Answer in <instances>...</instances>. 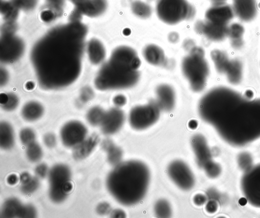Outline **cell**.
I'll list each match as a JSON object with an SVG mask.
<instances>
[{
    "instance_id": "6da1fadb",
    "label": "cell",
    "mask_w": 260,
    "mask_h": 218,
    "mask_svg": "<svg viewBox=\"0 0 260 218\" xmlns=\"http://www.w3.org/2000/svg\"><path fill=\"white\" fill-rule=\"evenodd\" d=\"M87 29L78 21L52 28L33 47L31 60L40 86L66 87L79 77Z\"/></svg>"
},
{
    "instance_id": "7a4b0ae2",
    "label": "cell",
    "mask_w": 260,
    "mask_h": 218,
    "mask_svg": "<svg viewBox=\"0 0 260 218\" xmlns=\"http://www.w3.org/2000/svg\"><path fill=\"white\" fill-rule=\"evenodd\" d=\"M198 111L201 118L231 145L243 146L260 138V98L219 86L203 96Z\"/></svg>"
},
{
    "instance_id": "3957f363",
    "label": "cell",
    "mask_w": 260,
    "mask_h": 218,
    "mask_svg": "<svg viewBox=\"0 0 260 218\" xmlns=\"http://www.w3.org/2000/svg\"><path fill=\"white\" fill-rule=\"evenodd\" d=\"M150 172L143 163L130 160L120 163L110 172L106 180L107 189L122 205L139 202L145 196L150 181Z\"/></svg>"
},
{
    "instance_id": "277c9868",
    "label": "cell",
    "mask_w": 260,
    "mask_h": 218,
    "mask_svg": "<svg viewBox=\"0 0 260 218\" xmlns=\"http://www.w3.org/2000/svg\"><path fill=\"white\" fill-rule=\"evenodd\" d=\"M140 73L126 64L111 55L101 68L94 81L100 90L129 88L139 81Z\"/></svg>"
},
{
    "instance_id": "5b68a950",
    "label": "cell",
    "mask_w": 260,
    "mask_h": 218,
    "mask_svg": "<svg viewBox=\"0 0 260 218\" xmlns=\"http://www.w3.org/2000/svg\"><path fill=\"white\" fill-rule=\"evenodd\" d=\"M189 51L182 60V70L192 90L199 92L206 86L209 68L202 48L194 45Z\"/></svg>"
},
{
    "instance_id": "8992f818",
    "label": "cell",
    "mask_w": 260,
    "mask_h": 218,
    "mask_svg": "<svg viewBox=\"0 0 260 218\" xmlns=\"http://www.w3.org/2000/svg\"><path fill=\"white\" fill-rule=\"evenodd\" d=\"M156 12L158 17L168 24H175L189 19L195 10L186 0H157Z\"/></svg>"
},
{
    "instance_id": "52a82bcc",
    "label": "cell",
    "mask_w": 260,
    "mask_h": 218,
    "mask_svg": "<svg viewBox=\"0 0 260 218\" xmlns=\"http://www.w3.org/2000/svg\"><path fill=\"white\" fill-rule=\"evenodd\" d=\"M160 108L155 102L134 107L129 114L131 127L137 130L149 128L155 123L160 115Z\"/></svg>"
},
{
    "instance_id": "ba28073f",
    "label": "cell",
    "mask_w": 260,
    "mask_h": 218,
    "mask_svg": "<svg viewBox=\"0 0 260 218\" xmlns=\"http://www.w3.org/2000/svg\"><path fill=\"white\" fill-rule=\"evenodd\" d=\"M211 56L217 72L224 74L230 83L236 85L241 82L243 68L239 61L229 59L224 52L217 50L212 51Z\"/></svg>"
},
{
    "instance_id": "9c48e42d",
    "label": "cell",
    "mask_w": 260,
    "mask_h": 218,
    "mask_svg": "<svg viewBox=\"0 0 260 218\" xmlns=\"http://www.w3.org/2000/svg\"><path fill=\"white\" fill-rule=\"evenodd\" d=\"M241 188L249 203L260 208V164L248 170L243 175Z\"/></svg>"
},
{
    "instance_id": "30bf717a",
    "label": "cell",
    "mask_w": 260,
    "mask_h": 218,
    "mask_svg": "<svg viewBox=\"0 0 260 218\" xmlns=\"http://www.w3.org/2000/svg\"><path fill=\"white\" fill-rule=\"evenodd\" d=\"M24 49L23 41L13 34H4L1 40V60L11 63L18 59Z\"/></svg>"
},
{
    "instance_id": "8fae6325",
    "label": "cell",
    "mask_w": 260,
    "mask_h": 218,
    "mask_svg": "<svg viewBox=\"0 0 260 218\" xmlns=\"http://www.w3.org/2000/svg\"><path fill=\"white\" fill-rule=\"evenodd\" d=\"M168 174L171 179L184 190L191 189L194 184V178L188 166L183 162L175 160L170 164Z\"/></svg>"
},
{
    "instance_id": "7c38bea8",
    "label": "cell",
    "mask_w": 260,
    "mask_h": 218,
    "mask_svg": "<svg viewBox=\"0 0 260 218\" xmlns=\"http://www.w3.org/2000/svg\"><path fill=\"white\" fill-rule=\"evenodd\" d=\"M87 130L81 122L72 120L66 123L60 131L61 140L67 147H75L86 138Z\"/></svg>"
},
{
    "instance_id": "4fadbf2b",
    "label": "cell",
    "mask_w": 260,
    "mask_h": 218,
    "mask_svg": "<svg viewBox=\"0 0 260 218\" xmlns=\"http://www.w3.org/2000/svg\"><path fill=\"white\" fill-rule=\"evenodd\" d=\"M125 120L124 113L118 108H113L106 112L101 124V130L105 135H112L118 132Z\"/></svg>"
},
{
    "instance_id": "5bb4252c",
    "label": "cell",
    "mask_w": 260,
    "mask_h": 218,
    "mask_svg": "<svg viewBox=\"0 0 260 218\" xmlns=\"http://www.w3.org/2000/svg\"><path fill=\"white\" fill-rule=\"evenodd\" d=\"M195 30L212 41H219L228 34L225 26L218 25L206 20L199 21L195 24Z\"/></svg>"
},
{
    "instance_id": "9a60e30c",
    "label": "cell",
    "mask_w": 260,
    "mask_h": 218,
    "mask_svg": "<svg viewBox=\"0 0 260 218\" xmlns=\"http://www.w3.org/2000/svg\"><path fill=\"white\" fill-rule=\"evenodd\" d=\"M191 144L199 166L203 168L212 161L209 148L203 135H194L191 139Z\"/></svg>"
},
{
    "instance_id": "2e32d148",
    "label": "cell",
    "mask_w": 260,
    "mask_h": 218,
    "mask_svg": "<svg viewBox=\"0 0 260 218\" xmlns=\"http://www.w3.org/2000/svg\"><path fill=\"white\" fill-rule=\"evenodd\" d=\"M156 103L160 110L169 111L174 107L175 94L172 87L167 84L158 86L156 90Z\"/></svg>"
},
{
    "instance_id": "e0dca14e",
    "label": "cell",
    "mask_w": 260,
    "mask_h": 218,
    "mask_svg": "<svg viewBox=\"0 0 260 218\" xmlns=\"http://www.w3.org/2000/svg\"><path fill=\"white\" fill-rule=\"evenodd\" d=\"M71 175V171L67 166L61 164L54 165L48 173L50 186H63L70 181Z\"/></svg>"
},
{
    "instance_id": "ac0fdd59",
    "label": "cell",
    "mask_w": 260,
    "mask_h": 218,
    "mask_svg": "<svg viewBox=\"0 0 260 218\" xmlns=\"http://www.w3.org/2000/svg\"><path fill=\"white\" fill-rule=\"evenodd\" d=\"M100 141L97 134H93L74 147L73 157L76 160H81L89 156Z\"/></svg>"
},
{
    "instance_id": "d6986e66",
    "label": "cell",
    "mask_w": 260,
    "mask_h": 218,
    "mask_svg": "<svg viewBox=\"0 0 260 218\" xmlns=\"http://www.w3.org/2000/svg\"><path fill=\"white\" fill-rule=\"evenodd\" d=\"M80 11L89 16H96L105 12L107 8L106 0H81L77 3Z\"/></svg>"
},
{
    "instance_id": "ffe728a7",
    "label": "cell",
    "mask_w": 260,
    "mask_h": 218,
    "mask_svg": "<svg viewBox=\"0 0 260 218\" xmlns=\"http://www.w3.org/2000/svg\"><path fill=\"white\" fill-rule=\"evenodd\" d=\"M143 54L146 60L150 64L160 66L165 63V53L160 47L156 45L146 46L143 49Z\"/></svg>"
},
{
    "instance_id": "44dd1931",
    "label": "cell",
    "mask_w": 260,
    "mask_h": 218,
    "mask_svg": "<svg viewBox=\"0 0 260 218\" xmlns=\"http://www.w3.org/2000/svg\"><path fill=\"white\" fill-rule=\"evenodd\" d=\"M87 53L91 63L99 64L105 58L106 52L102 43L96 39L91 40L87 46Z\"/></svg>"
},
{
    "instance_id": "7402d4cb",
    "label": "cell",
    "mask_w": 260,
    "mask_h": 218,
    "mask_svg": "<svg viewBox=\"0 0 260 218\" xmlns=\"http://www.w3.org/2000/svg\"><path fill=\"white\" fill-rule=\"evenodd\" d=\"M101 147L107 152V159L111 164L117 165L120 163L122 151L112 140L109 139L104 140L101 143Z\"/></svg>"
},
{
    "instance_id": "603a6c76",
    "label": "cell",
    "mask_w": 260,
    "mask_h": 218,
    "mask_svg": "<svg viewBox=\"0 0 260 218\" xmlns=\"http://www.w3.org/2000/svg\"><path fill=\"white\" fill-rule=\"evenodd\" d=\"M44 113L42 105L36 101H30L26 103L21 110L23 118L29 121H35L40 118Z\"/></svg>"
},
{
    "instance_id": "cb8c5ba5",
    "label": "cell",
    "mask_w": 260,
    "mask_h": 218,
    "mask_svg": "<svg viewBox=\"0 0 260 218\" xmlns=\"http://www.w3.org/2000/svg\"><path fill=\"white\" fill-rule=\"evenodd\" d=\"M14 134L12 126L7 122L0 124V146L4 149L12 148L14 144Z\"/></svg>"
},
{
    "instance_id": "d4e9b609",
    "label": "cell",
    "mask_w": 260,
    "mask_h": 218,
    "mask_svg": "<svg viewBox=\"0 0 260 218\" xmlns=\"http://www.w3.org/2000/svg\"><path fill=\"white\" fill-rule=\"evenodd\" d=\"M23 205L16 198H10L3 205L1 216L2 217H18Z\"/></svg>"
},
{
    "instance_id": "484cf974",
    "label": "cell",
    "mask_w": 260,
    "mask_h": 218,
    "mask_svg": "<svg viewBox=\"0 0 260 218\" xmlns=\"http://www.w3.org/2000/svg\"><path fill=\"white\" fill-rule=\"evenodd\" d=\"M131 10L134 15L143 19L148 18L152 13L151 7L140 1L133 2L131 5Z\"/></svg>"
},
{
    "instance_id": "4316f807",
    "label": "cell",
    "mask_w": 260,
    "mask_h": 218,
    "mask_svg": "<svg viewBox=\"0 0 260 218\" xmlns=\"http://www.w3.org/2000/svg\"><path fill=\"white\" fill-rule=\"evenodd\" d=\"M106 112L101 107L95 106L89 110L86 118L88 122L92 126L101 124Z\"/></svg>"
},
{
    "instance_id": "83f0119b",
    "label": "cell",
    "mask_w": 260,
    "mask_h": 218,
    "mask_svg": "<svg viewBox=\"0 0 260 218\" xmlns=\"http://www.w3.org/2000/svg\"><path fill=\"white\" fill-rule=\"evenodd\" d=\"M26 154L27 159L30 162H38L43 155L42 148L39 144L34 142L27 146Z\"/></svg>"
},
{
    "instance_id": "f1b7e54d",
    "label": "cell",
    "mask_w": 260,
    "mask_h": 218,
    "mask_svg": "<svg viewBox=\"0 0 260 218\" xmlns=\"http://www.w3.org/2000/svg\"><path fill=\"white\" fill-rule=\"evenodd\" d=\"M156 215L159 217H169L171 215L172 209L169 203L166 200L157 201L154 206Z\"/></svg>"
},
{
    "instance_id": "f546056e",
    "label": "cell",
    "mask_w": 260,
    "mask_h": 218,
    "mask_svg": "<svg viewBox=\"0 0 260 218\" xmlns=\"http://www.w3.org/2000/svg\"><path fill=\"white\" fill-rule=\"evenodd\" d=\"M64 185L62 187L50 186L49 195L53 202L60 203L66 199L68 193L64 189Z\"/></svg>"
},
{
    "instance_id": "4dcf8cb0",
    "label": "cell",
    "mask_w": 260,
    "mask_h": 218,
    "mask_svg": "<svg viewBox=\"0 0 260 218\" xmlns=\"http://www.w3.org/2000/svg\"><path fill=\"white\" fill-rule=\"evenodd\" d=\"M40 182L37 177H32L27 182L22 183L20 190L25 195L31 194L35 192L39 187Z\"/></svg>"
},
{
    "instance_id": "1f68e13d",
    "label": "cell",
    "mask_w": 260,
    "mask_h": 218,
    "mask_svg": "<svg viewBox=\"0 0 260 218\" xmlns=\"http://www.w3.org/2000/svg\"><path fill=\"white\" fill-rule=\"evenodd\" d=\"M19 137L22 143L27 146L35 142L36 134L32 129L26 128L21 130Z\"/></svg>"
},
{
    "instance_id": "d6a6232c",
    "label": "cell",
    "mask_w": 260,
    "mask_h": 218,
    "mask_svg": "<svg viewBox=\"0 0 260 218\" xmlns=\"http://www.w3.org/2000/svg\"><path fill=\"white\" fill-rule=\"evenodd\" d=\"M37 215V210L31 204L23 205L20 212L19 217H35Z\"/></svg>"
},
{
    "instance_id": "836d02e7",
    "label": "cell",
    "mask_w": 260,
    "mask_h": 218,
    "mask_svg": "<svg viewBox=\"0 0 260 218\" xmlns=\"http://www.w3.org/2000/svg\"><path fill=\"white\" fill-rule=\"evenodd\" d=\"M18 104V99L17 96L13 94H8L7 101L2 107L6 111H12L17 107Z\"/></svg>"
},
{
    "instance_id": "e575fe53",
    "label": "cell",
    "mask_w": 260,
    "mask_h": 218,
    "mask_svg": "<svg viewBox=\"0 0 260 218\" xmlns=\"http://www.w3.org/2000/svg\"><path fill=\"white\" fill-rule=\"evenodd\" d=\"M203 168L204 169L207 175L210 177H215L217 176L220 171L219 167L217 164L212 161L205 165Z\"/></svg>"
},
{
    "instance_id": "d590c367",
    "label": "cell",
    "mask_w": 260,
    "mask_h": 218,
    "mask_svg": "<svg viewBox=\"0 0 260 218\" xmlns=\"http://www.w3.org/2000/svg\"><path fill=\"white\" fill-rule=\"evenodd\" d=\"M35 172L38 178H43L45 177L48 172V168L47 165L45 163L39 164L36 166Z\"/></svg>"
},
{
    "instance_id": "8d00e7d4",
    "label": "cell",
    "mask_w": 260,
    "mask_h": 218,
    "mask_svg": "<svg viewBox=\"0 0 260 218\" xmlns=\"http://www.w3.org/2000/svg\"><path fill=\"white\" fill-rule=\"evenodd\" d=\"M93 92L89 87H84L81 92L80 99L83 102H87L93 98Z\"/></svg>"
},
{
    "instance_id": "74e56055",
    "label": "cell",
    "mask_w": 260,
    "mask_h": 218,
    "mask_svg": "<svg viewBox=\"0 0 260 218\" xmlns=\"http://www.w3.org/2000/svg\"><path fill=\"white\" fill-rule=\"evenodd\" d=\"M44 143L45 145L49 148L54 147L56 144V139L55 136L52 133L46 134L43 138Z\"/></svg>"
},
{
    "instance_id": "f35d334b",
    "label": "cell",
    "mask_w": 260,
    "mask_h": 218,
    "mask_svg": "<svg viewBox=\"0 0 260 218\" xmlns=\"http://www.w3.org/2000/svg\"><path fill=\"white\" fill-rule=\"evenodd\" d=\"M96 210L99 214L101 215H105L111 211V206L107 202H102L98 205Z\"/></svg>"
},
{
    "instance_id": "ab89813d",
    "label": "cell",
    "mask_w": 260,
    "mask_h": 218,
    "mask_svg": "<svg viewBox=\"0 0 260 218\" xmlns=\"http://www.w3.org/2000/svg\"><path fill=\"white\" fill-rule=\"evenodd\" d=\"M113 103L117 107H121L126 103V98L122 95H118L113 99Z\"/></svg>"
},
{
    "instance_id": "60d3db41",
    "label": "cell",
    "mask_w": 260,
    "mask_h": 218,
    "mask_svg": "<svg viewBox=\"0 0 260 218\" xmlns=\"http://www.w3.org/2000/svg\"><path fill=\"white\" fill-rule=\"evenodd\" d=\"M8 73L7 70L2 67L1 68L0 80L1 85H5L8 81Z\"/></svg>"
},
{
    "instance_id": "b9f144b4",
    "label": "cell",
    "mask_w": 260,
    "mask_h": 218,
    "mask_svg": "<svg viewBox=\"0 0 260 218\" xmlns=\"http://www.w3.org/2000/svg\"><path fill=\"white\" fill-rule=\"evenodd\" d=\"M193 200L194 203L196 205H201L205 203V202L206 201V198L204 196H203L201 194H198V195H196L193 197Z\"/></svg>"
},
{
    "instance_id": "7bdbcfd3",
    "label": "cell",
    "mask_w": 260,
    "mask_h": 218,
    "mask_svg": "<svg viewBox=\"0 0 260 218\" xmlns=\"http://www.w3.org/2000/svg\"><path fill=\"white\" fill-rule=\"evenodd\" d=\"M110 215L112 217H124L125 216L124 211L120 209H115L113 210Z\"/></svg>"
},
{
    "instance_id": "ee69618b",
    "label": "cell",
    "mask_w": 260,
    "mask_h": 218,
    "mask_svg": "<svg viewBox=\"0 0 260 218\" xmlns=\"http://www.w3.org/2000/svg\"><path fill=\"white\" fill-rule=\"evenodd\" d=\"M31 175L26 172H23L20 175V180L22 183L28 181L31 178Z\"/></svg>"
},
{
    "instance_id": "f6af8a7d",
    "label": "cell",
    "mask_w": 260,
    "mask_h": 218,
    "mask_svg": "<svg viewBox=\"0 0 260 218\" xmlns=\"http://www.w3.org/2000/svg\"><path fill=\"white\" fill-rule=\"evenodd\" d=\"M18 180V177L14 174L10 175L7 178V182L10 185L15 184L17 182Z\"/></svg>"
},
{
    "instance_id": "bcb514c9",
    "label": "cell",
    "mask_w": 260,
    "mask_h": 218,
    "mask_svg": "<svg viewBox=\"0 0 260 218\" xmlns=\"http://www.w3.org/2000/svg\"><path fill=\"white\" fill-rule=\"evenodd\" d=\"M206 208L208 212H213L215 210V203L213 201H210L207 203Z\"/></svg>"
},
{
    "instance_id": "7dc6e473",
    "label": "cell",
    "mask_w": 260,
    "mask_h": 218,
    "mask_svg": "<svg viewBox=\"0 0 260 218\" xmlns=\"http://www.w3.org/2000/svg\"><path fill=\"white\" fill-rule=\"evenodd\" d=\"M179 36L176 33H172L169 35V39L172 43L177 42Z\"/></svg>"
},
{
    "instance_id": "c3c4849f",
    "label": "cell",
    "mask_w": 260,
    "mask_h": 218,
    "mask_svg": "<svg viewBox=\"0 0 260 218\" xmlns=\"http://www.w3.org/2000/svg\"><path fill=\"white\" fill-rule=\"evenodd\" d=\"M26 88L28 90H31L34 87V84L31 82H28L26 84Z\"/></svg>"
},
{
    "instance_id": "681fc988",
    "label": "cell",
    "mask_w": 260,
    "mask_h": 218,
    "mask_svg": "<svg viewBox=\"0 0 260 218\" xmlns=\"http://www.w3.org/2000/svg\"><path fill=\"white\" fill-rule=\"evenodd\" d=\"M189 126L191 129H194L197 126V123L195 120H192L189 122Z\"/></svg>"
},
{
    "instance_id": "f907efd6",
    "label": "cell",
    "mask_w": 260,
    "mask_h": 218,
    "mask_svg": "<svg viewBox=\"0 0 260 218\" xmlns=\"http://www.w3.org/2000/svg\"><path fill=\"white\" fill-rule=\"evenodd\" d=\"M73 1H74L75 2L77 3L81 0H73Z\"/></svg>"
}]
</instances>
